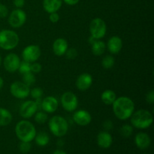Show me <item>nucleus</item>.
<instances>
[{"instance_id": "29", "label": "nucleus", "mask_w": 154, "mask_h": 154, "mask_svg": "<svg viewBox=\"0 0 154 154\" xmlns=\"http://www.w3.org/2000/svg\"><path fill=\"white\" fill-rule=\"evenodd\" d=\"M43 90L41 87H34L32 90H30L29 95L31 96V97L34 99H40L43 96Z\"/></svg>"}, {"instance_id": "4", "label": "nucleus", "mask_w": 154, "mask_h": 154, "mask_svg": "<svg viewBox=\"0 0 154 154\" xmlns=\"http://www.w3.org/2000/svg\"><path fill=\"white\" fill-rule=\"evenodd\" d=\"M48 126L51 133L58 138L66 135L69 130V123L67 120L59 115L54 116L50 119Z\"/></svg>"}, {"instance_id": "20", "label": "nucleus", "mask_w": 154, "mask_h": 154, "mask_svg": "<svg viewBox=\"0 0 154 154\" xmlns=\"http://www.w3.org/2000/svg\"><path fill=\"white\" fill-rule=\"evenodd\" d=\"M63 0H44L43 8L48 13L51 14L57 12L61 8Z\"/></svg>"}, {"instance_id": "45", "label": "nucleus", "mask_w": 154, "mask_h": 154, "mask_svg": "<svg viewBox=\"0 0 154 154\" xmlns=\"http://www.w3.org/2000/svg\"><path fill=\"white\" fill-rule=\"evenodd\" d=\"M1 64H2V57L1 55H0V66H1Z\"/></svg>"}, {"instance_id": "26", "label": "nucleus", "mask_w": 154, "mask_h": 154, "mask_svg": "<svg viewBox=\"0 0 154 154\" xmlns=\"http://www.w3.org/2000/svg\"><path fill=\"white\" fill-rule=\"evenodd\" d=\"M132 132H133V127L131 125H123L120 129V133L123 138H129L132 135Z\"/></svg>"}, {"instance_id": "35", "label": "nucleus", "mask_w": 154, "mask_h": 154, "mask_svg": "<svg viewBox=\"0 0 154 154\" xmlns=\"http://www.w3.org/2000/svg\"><path fill=\"white\" fill-rule=\"evenodd\" d=\"M103 128L105 131H107V132L111 131L114 128V123H113V122L111 120H105L103 123Z\"/></svg>"}, {"instance_id": "25", "label": "nucleus", "mask_w": 154, "mask_h": 154, "mask_svg": "<svg viewBox=\"0 0 154 154\" xmlns=\"http://www.w3.org/2000/svg\"><path fill=\"white\" fill-rule=\"evenodd\" d=\"M114 63H115V60H114V57L111 55L105 56L102 60V66L105 69H111L114 66Z\"/></svg>"}, {"instance_id": "34", "label": "nucleus", "mask_w": 154, "mask_h": 154, "mask_svg": "<svg viewBox=\"0 0 154 154\" xmlns=\"http://www.w3.org/2000/svg\"><path fill=\"white\" fill-rule=\"evenodd\" d=\"M8 15V9L5 5L0 4V18H5Z\"/></svg>"}, {"instance_id": "44", "label": "nucleus", "mask_w": 154, "mask_h": 154, "mask_svg": "<svg viewBox=\"0 0 154 154\" xmlns=\"http://www.w3.org/2000/svg\"><path fill=\"white\" fill-rule=\"evenodd\" d=\"M3 86H4V80L2 79V77H0V90L2 88Z\"/></svg>"}, {"instance_id": "33", "label": "nucleus", "mask_w": 154, "mask_h": 154, "mask_svg": "<svg viewBox=\"0 0 154 154\" xmlns=\"http://www.w3.org/2000/svg\"><path fill=\"white\" fill-rule=\"evenodd\" d=\"M42 65L38 63H32L31 66H30V70L32 73H39L42 71Z\"/></svg>"}, {"instance_id": "37", "label": "nucleus", "mask_w": 154, "mask_h": 154, "mask_svg": "<svg viewBox=\"0 0 154 154\" xmlns=\"http://www.w3.org/2000/svg\"><path fill=\"white\" fill-rule=\"evenodd\" d=\"M49 20L51 23H56L59 21L60 20V15L57 12H54V13H51L50 14V16H49Z\"/></svg>"}, {"instance_id": "41", "label": "nucleus", "mask_w": 154, "mask_h": 154, "mask_svg": "<svg viewBox=\"0 0 154 154\" xmlns=\"http://www.w3.org/2000/svg\"><path fill=\"white\" fill-rule=\"evenodd\" d=\"M53 154H67L66 153L65 151H63V150H56L53 153Z\"/></svg>"}, {"instance_id": "42", "label": "nucleus", "mask_w": 154, "mask_h": 154, "mask_svg": "<svg viewBox=\"0 0 154 154\" xmlns=\"http://www.w3.org/2000/svg\"><path fill=\"white\" fill-rule=\"evenodd\" d=\"M96 40H97V39L94 38H93V37H92V36H90V38H89V42H90V45H92V44L94 43V42H96Z\"/></svg>"}, {"instance_id": "22", "label": "nucleus", "mask_w": 154, "mask_h": 154, "mask_svg": "<svg viewBox=\"0 0 154 154\" xmlns=\"http://www.w3.org/2000/svg\"><path fill=\"white\" fill-rule=\"evenodd\" d=\"M117 99V95L113 90H106L101 95V99L102 102L106 105H112Z\"/></svg>"}, {"instance_id": "38", "label": "nucleus", "mask_w": 154, "mask_h": 154, "mask_svg": "<svg viewBox=\"0 0 154 154\" xmlns=\"http://www.w3.org/2000/svg\"><path fill=\"white\" fill-rule=\"evenodd\" d=\"M13 3L17 8H20L23 7L24 4H25V0H14Z\"/></svg>"}, {"instance_id": "11", "label": "nucleus", "mask_w": 154, "mask_h": 154, "mask_svg": "<svg viewBox=\"0 0 154 154\" xmlns=\"http://www.w3.org/2000/svg\"><path fill=\"white\" fill-rule=\"evenodd\" d=\"M20 59L16 54L11 53L8 54L4 59V67L7 72L10 73H14L19 69L20 64Z\"/></svg>"}, {"instance_id": "46", "label": "nucleus", "mask_w": 154, "mask_h": 154, "mask_svg": "<svg viewBox=\"0 0 154 154\" xmlns=\"http://www.w3.org/2000/svg\"><path fill=\"white\" fill-rule=\"evenodd\" d=\"M144 154H148V153H144Z\"/></svg>"}, {"instance_id": "27", "label": "nucleus", "mask_w": 154, "mask_h": 154, "mask_svg": "<svg viewBox=\"0 0 154 154\" xmlns=\"http://www.w3.org/2000/svg\"><path fill=\"white\" fill-rule=\"evenodd\" d=\"M48 114L45 111H37L35 114V121L38 124H45L48 121Z\"/></svg>"}, {"instance_id": "13", "label": "nucleus", "mask_w": 154, "mask_h": 154, "mask_svg": "<svg viewBox=\"0 0 154 154\" xmlns=\"http://www.w3.org/2000/svg\"><path fill=\"white\" fill-rule=\"evenodd\" d=\"M73 120L78 126H86L91 122V114L85 110H79L74 113Z\"/></svg>"}, {"instance_id": "31", "label": "nucleus", "mask_w": 154, "mask_h": 154, "mask_svg": "<svg viewBox=\"0 0 154 154\" xmlns=\"http://www.w3.org/2000/svg\"><path fill=\"white\" fill-rule=\"evenodd\" d=\"M32 145L30 142H26V141H21L19 145L20 151L23 153H27L31 150Z\"/></svg>"}, {"instance_id": "18", "label": "nucleus", "mask_w": 154, "mask_h": 154, "mask_svg": "<svg viewBox=\"0 0 154 154\" xmlns=\"http://www.w3.org/2000/svg\"><path fill=\"white\" fill-rule=\"evenodd\" d=\"M107 48L111 54H117L123 48V41L118 36H112L108 41Z\"/></svg>"}, {"instance_id": "28", "label": "nucleus", "mask_w": 154, "mask_h": 154, "mask_svg": "<svg viewBox=\"0 0 154 154\" xmlns=\"http://www.w3.org/2000/svg\"><path fill=\"white\" fill-rule=\"evenodd\" d=\"M23 82L26 84L27 86H29V87L32 85L35 82V77L34 73H32V72H29L26 74H23Z\"/></svg>"}, {"instance_id": "3", "label": "nucleus", "mask_w": 154, "mask_h": 154, "mask_svg": "<svg viewBox=\"0 0 154 154\" xmlns=\"http://www.w3.org/2000/svg\"><path fill=\"white\" fill-rule=\"evenodd\" d=\"M132 126L139 129H145L150 127L153 122V114L145 109L134 111L130 117Z\"/></svg>"}, {"instance_id": "1", "label": "nucleus", "mask_w": 154, "mask_h": 154, "mask_svg": "<svg viewBox=\"0 0 154 154\" xmlns=\"http://www.w3.org/2000/svg\"><path fill=\"white\" fill-rule=\"evenodd\" d=\"M112 106L114 115L120 120L130 118L135 111V103L130 98L126 96L117 98L112 104Z\"/></svg>"}, {"instance_id": "15", "label": "nucleus", "mask_w": 154, "mask_h": 154, "mask_svg": "<svg viewBox=\"0 0 154 154\" xmlns=\"http://www.w3.org/2000/svg\"><path fill=\"white\" fill-rule=\"evenodd\" d=\"M58 100L54 96H47L42 99V109L48 114L55 112L58 108Z\"/></svg>"}, {"instance_id": "7", "label": "nucleus", "mask_w": 154, "mask_h": 154, "mask_svg": "<svg viewBox=\"0 0 154 154\" xmlns=\"http://www.w3.org/2000/svg\"><path fill=\"white\" fill-rule=\"evenodd\" d=\"M61 105L63 109L69 112H73L77 109L78 105V99L76 95L70 91L66 92L61 96Z\"/></svg>"}, {"instance_id": "43", "label": "nucleus", "mask_w": 154, "mask_h": 154, "mask_svg": "<svg viewBox=\"0 0 154 154\" xmlns=\"http://www.w3.org/2000/svg\"><path fill=\"white\" fill-rule=\"evenodd\" d=\"M57 145L60 146V147H62V146L64 145V141L62 139L58 140V141H57Z\"/></svg>"}, {"instance_id": "24", "label": "nucleus", "mask_w": 154, "mask_h": 154, "mask_svg": "<svg viewBox=\"0 0 154 154\" xmlns=\"http://www.w3.org/2000/svg\"><path fill=\"white\" fill-rule=\"evenodd\" d=\"M34 139L37 145L40 146V147H45V146L48 145L49 143L50 137L46 132H40L38 134L36 133Z\"/></svg>"}, {"instance_id": "8", "label": "nucleus", "mask_w": 154, "mask_h": 154, "mask_svg": "<svg viewBox=\"0 0 154 154\" xmlns=\"http://www.w3.org/2000/svg\"><path fill=\"white\" fill-rule=\"evenodd\" d=\"M10 92L14 97L23 99H26L29 96L30 89L29 87L24 84L23 81H17L11 84Z\"/></svg>"}, {"instance_id": "40", "label": "nucleus", "mask_w": 154, "mask_h": 154, "mask_svg": "<svg viewBox=\"0 0 154 154\" xmlns=\"http://www.w3.org/2000/svg\"><path fill=\"white\" fill-rule=\"evenodd\" d=\"M35 102L36 105H37L38 109V110L42 109V98H40V99H35Z\"/></svg>"}, {"instance_id": "14", "label": "nucleus", "mask_w": 154, "mask_h": 154, "mask_svg": "<svg viewBox=\"0 0 154 154\" xmlns=\"http://www.w3.org/2000/svg\"><path fill=\"white\" fill-rule=\"evenodd\" d=\"M93 78L88 73H83L78 77L76 80V87L80 91H86L93 84Z\"/></svg>"}, {"instance_id": "17", "label": "nucleus", "mask_w": 154, "mask_h": 154, "mask_svg": "<svg viewBox=\"0 0 154 154\" xmlns=\"http://www.w3.org/2000/svg\"><path fill=\"white\" fill-rule=\"evenodd\" d=\"M135 143L139 149L145 150L150 147L151 139L148 134L145 132H138L135 137Z\"/></svg>"}, {"instance_id": "10", "label": "nucleus", "mask_w": 154, "mask_h": 154, "mask_svg": "<svg viewBox=\"0 0 154 154\" xmlns=\"http://www.w3.org/2000/svg\"><path fill=\"white\" fill-rule=\"evenodd\" d=\"M42 55V51L38 45H30L26 47L22 52V57L24 61L32 63L36 62Z\"/></svg>"}, {"instance_id": "6", "label": "nucleus", "mask_w": 154, "mask_h": 154, "mask_svg": "<svg viewBox=\"0 0 154 154\" xmlns=\"http://www.w3.org/2000/svg\"><path fill=\"white\" fill-rule=\"evenodd\" d=\"M107 26L105 21L99 17L94 18L90 23V32L92 37L94 38H102L106 34Z\"/></svg>"}, {"instance_id": "30", "label": "nucleus", "mask_w": 154, "mask_h": 154, "mask_svg": "<svg viewBox=\"0 0 154 154\" xmlns=\"http://www.w3.org/2000/svg\"><path fill=\"white\" fill-rule=\"evenodd\" d=\"M30 66H31V63H29V62L24 61V60L23 62H20L19 69H18L20 73L23 75V74L27 73V72H31V70H30Z\"/></svg>"}, {"instance_id": "16", "label": "nucleus", "mask_w": 154, "mask_h": 154, "mask_svg": "<svg viewBox=\"0 0 154 154\" xmlns=\"http://www.w3.org/2000/svg\"><path fill=\"white\" fill-rule=\"evenodd\" d=\"M68 48H69V44H68L67 41L63 38H57L53 43V51H54V54L58 57H62V56L65 55Z\"/></svg>"}, {"instance_id": "32", "label": "nucleus", "mask_w": 154, "mask_h": 154, "mask_svg": "<svg viewBox=\"0 0 154 154\" xmlns=\"http://www.w3.org/2000/svg\"><path fill=\"white\" fill-rule=\"evenodd\" d=\"M65 55H66V58L69 59V60H75L78 57V51L73 48H71L69 49L68 48Z\"/></svg>"}, {"instance_id": "12", "label": "nucleus", "mask_w": 154, "mask_h": 154, "mask_svg": "<svg viewBox=\"0 0 154 154\" xmlns=\"http://www.w3.org/2000/svg\"><path fill=\"white\" fill-rule=\"evenodd\" d=\"M38 111L35 101L28 100L24 102L20 105L19 109V114L23 118L28 119L33 117L37 111Z\"/></svg>"}, {"instance_id": "2", "label": "nucleus", "mask_w": 154, "mask_h": 154, "mask_svg": "<svg viewBox=\"0 0 154 154\" xmlns=\"http://www.w3.org/2000/svg\"><path fill=\"white\" fill-rule=\"evenodd\" d=\"M15 133L20 141L31 142L36 135V129L31 122L23 120L18 122L15 126Z\"/></svg>"}, {"instance_id": "19", "label": "nucleus", "mask_w": 154, "mask_h": 154, "mask_svg": "<svg viewBox=\"0 0 154 154\" xmlns=\"http://www.w3.org/2000/svg\"><path fill=\"white\" fill-rule=\"evenodd\" d=\"M113 143V138L111 134L107 131L100 132L97 135V144L103 149L109 148Z\"/></svg>"}, {"instance_id": "9", "label": "nucleus", "mask_w": 154, "mask_h": 154, "mask_svg": "<svg viewBox=\"0 0 154 154\" xmlns=\"http://www.w3.org/2000/svg\"><path fill=\"white\" fill-rule=\"evenodd\" d=\"M26 14L20 8L12 11L8 17V23L12 28H20L26 21Z\"/></svg>"}, {"instance_id": "21", "label": "nucleus", "mask_w": 154, "mask_h": 154, "mask_svg": "<svg viewBox=\"0 0 154 154\" xmlns=\"http://www.w3.org/2000/svg\"><path fill=\"white\" fill-rule=\"evenodd\" d=\"M13 116L8 110L0 108V126H7L11 123Z\"/></svg>"}, {"instance_id": "23", "label": "nucleus", "mask_w": 154, "mask_h": 154, "mask_svg": "<svg viewBox=\"0 0 154 154\" xmlns=\"http://www.w3.org/2000/svg\"><path fill=\"white\" fill-rule=\"evenodd\" d=\"M92 53L95 56H102L106 50V45L104 42L100 41V39L96 40V42L91 45Z\"/></svg>"}, {"instance_id": "5", "label": "nucleus", "mask_w": 154, "mask_h": 154, "mask_svg": "<svg viewBox=\"0 0 154 154\" xmlns=\"http://www.w3.org/2000/svg\"><path fill=\"white\" fill-rule=\"evenodd\" d=\"M19 36L16 32L10 29L0 31V48L5 51H11L19 44Z\"/></svg>"}, {"instance_id": "36", "label": "nucleus", "mask_w": 154, "mask_h": 154, "mask_svg": "<svg viewBox=\"0 0 154 154\" xmlns=\"http://www.w3.org/2000/svg\"><path fill=\"white\" fill-rule=\"evenodd\" d=\"M146 101L147 103L153 105L154 103V91L153 90H150L146 95Z\"/></svg>"}, {"instance_id": "39", "label": "nucleus", "mask_w": 154, "mask_h": 154, "mask_svg": "<svg viewBox=\"0 0 154 154\" xmlns=\"http://www.w3.org/2000/svg\"><path fill=\"white\" fill-rule=\"evenodd\" d=\"M67 5H75L78 4L79 0H63Z\"/></svg>"}]
</instances>
